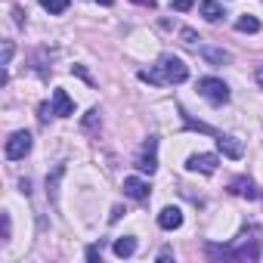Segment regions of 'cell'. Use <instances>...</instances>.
<instances>
[{
  "instance_id": "603a6c76",
  "label": "cell",
  "mask_w": 263,
  "mask_h": 263,
  "mask_svg": "<svg viewBox=\"0 0 263 263\" xmlns=\"http://www.w3.org/2000/svg\"><path fill=\"white\" fill-rule=\"evenodd\" d=\"M257 84H260V90H263V65L257 68Z\"/></svg>"
},
{
  "instance_id": "44dd1931",
  "label": "cell",
  "mask_w": 263,
  "mask_h": 263,
  "mask_svg": "<svg viewBox=\"0 0 263 263\" xmlns=\"http://www.w3.org/2000/svg\"><path fill=\"white\" fill-rule=\"evenodd\" d=\"M96 121H99V111H96V108H93V111H90V115H87V121H84V124H87V127H96Z\"/></svg>"
},
{
  "instance_id": "7402d4cb",
  "label": "cell",
  "mask_w": 263,
  "mask_h": 263,
  "mask_svg": "<svg viewBox=\"0 0 263 263\" xmlns=\"http://www.w3.org/2000/svg\"><path fill=\"white\" fill-rule=\"evenodd\" d=\"M134 4H140V7H149V10H152V7H155V0H134Z\"/></svg>"
},
{
  "instance_id": "5b68a950",
  "label": "cell",
  "mask_w": 263,
  "mask_h": 263,
  "mask_svg": "<svg viewBox=\"0 0 263 263\" xmlns=\"http://www.w3.org/2000/svg\"><path fill=\"white\" fill-rule=\"evenodd\" d=\"M155 146H158V143H155V140H149V143L143 146V152L137 155V171H140V174H149V177H152V174L158 171V158H155Z\"/></svg>"
},
{
  "instance_id": "9a60e30c",
  "label": "cell",
  "mask_w": 263,
  "mask_h": 263,
  "mask_svg": "<svg viewBox=\"0 0 263 263\" xmlns=\"http://www.w3.org/2000/svg\"><path fill=\"white\" fill-rule=\"evenodd\" d=\"M41 7H44L50 16H62V13L71 7V0H41Z\"/></svg>"
},
{
  "instance_id": "2e32d148",
  "label": "cell",
  "mask_w": 263,
  "mask_h": 263,
  "mask_svg": "<svg viewBox=\"0 0 263 263\" xmlns=\"http://www.w3.org/2000/svg\"><path fill=\"white\" fill-rule=\"evenodd\" d=\"M235 28L245 31V34H257V31H260V22H257L254 16H241V19L235 22Z\"/></svg>"
},
{
  "instance_id": "ac0fdd59",
  "label": "cell",
  "mask_w": 263,
  "mask_h": 263,
  "mask_svg": "<svg viewBox=\"0 0 263 263\" xmlns=\"http://www.w3.org/2000/svg\"><path fill=\"white\" fill-rule=\"evenodd\" d=\"M195 7V0H174V10L177 13H186V10H192Z\"/></svg>"
},
{
  "instance_id": "7a4b0ae2",
  "label": "cell",
  "mask_w": 263,
  "mask_h": 263,
  "mask_svg": "<svg viewBox=\"0 0 263 263\" xmlns=\"http://www.w3.org/2000/svg\"><path fill=\"white\" fill-rule=\"evenodd\" d=\"M140 78L149 81V84H183V81L189 78V65H186L180 56L164 53V56L158 59V65H155L152 71H140Z\"/></svg>"
},
{
  "instance_id": "e0dca14e",
  "label": "cell",
  "mask_w": 263,
  "mask_h": 263,
  "mask_svg": "<svg viewBox=\"0 0 263 263\" xmlns=\"http://www.w3.org/2000/svg\"><path fill=\"white\" fill-rule=\"evenodd\" d=\"M180 37H183V44H186V47H198V41H201L192 28H183V31H180Z\"/></svg>"
},
{
  "instance_id": "d6986e66",
  "label": "cell",
  "mask_w": 263,
  "mask_h": 263,
  "mask_svg": "<svg viewBox=\"0 0 263 263\" xmlns=\"http://www.w3.org/2000/svg\"><path fill=\"white\" fill-rule=\"evenodd\" d=\"M10 59H13V44L4 41V65H10Z\"/></svg>"
},
{
  "instance_id": "cb8c5ba5",
  "label": "cell",
  "mask_w": 263,
  "mask_h": 263,
  "mask_svg": "<svg viewBox=\"0 0 263 263\" xmlns=\"http://www.w3.org/2000/svg\"><path fill=\"white\" fill-rule=\"evenodd\" d=\"M96 4H102V7H111V4H115V0H96Z\"/></svg>"
},
{
  "instance_id": "8992f818",
  "label": "cell",
  "mask_w": 263,
  "mask_h": 263,
  "mask_svg": "<svg viewBox=\"0 0 263 263\" xmlns=\"http://www.w3.org/2000/svg\"><path fill=\"white\" fill-rule=\"evenodd\" d=\"M186 171H192V174H214V171H217V155H211V152L189 155V161H186Z\"/></svg>"
},
{
  "instance_id": "6da1fadb",
  "label": "cell",
  "mask_w": 263,
  "mask_h": 263,
  "mask_svg": "<svg viewBox=\"0 0 263 263\" xmlns=\"http://www.w3.org/2000/svg\"><path fill=\"white\" fill-rule=\"evenodd\" d=\"M260 229L257 226H248L241 235H238V241L235 245H229V248H217V245H208V254L211 257H229V260H257L260 257Z\"/></svg>"
},
{
  "instance_id": "3957f363",
  "label": "cell",
  "mask_w": 263,
  "mask_h": 263,
  "mask_svg": "<svg viewBox=\"0 0 263 263\" xmlns=\"http://www.w3.org/2000/svg\"><path fill=\"white\" fill-rule=\"evenodd\" d=\"M195 90H198L211 105H223V102H229V87H226L220 78H201Z\"/></svg>"
},
{
  "instance_id": "4fadbf2b",
  "label": "cell",
  "mask_w": 263,
  "mask_h": 263,
  "mask_svg": "<svg viewBox=\"0 0 263 263\" xmlns=\"http://www.w3.org/2000/svg\"><path fill=\"white\" fill-rule=\"evenodd\" d=\"M198 13H201L208 22H217V19L223 16V7L217 4V0H201V4H198Z\"/></svg>"
},
{
  "instance_id": "5bb4252c",
  "label": "cell",
  "mask_w": 263,
  "mask_h": 263,
  "mask_svg": "<svg viewBox=\"0 0 263 263\" xmlns=\"http://www.w3.org/2000/svg\"><path fill=\"white\" fill-rule=\"evenodd\" d=\"M198 53L208 59V62H214V65H223V62H229V53L226 50H214V47H198Z\"/></svg>"
},
{
  "instance_id": "ffe728a7",
  "label": "cell",
  "mask_w": 263,
  "mask_h": 263,
  "mask_svg": "<svg viewBox=\"0 0 263 263\" xmlns=\"http://www.w3.org/2000/svg\"><path fill=\"white\" fill-rule=\"evenodd\" d=\"M99 257H102V248L90 245V248H87V260H99Z\"/></svg>"
},
{
  "instance_id": "9c48e42d",
  "label": "cell",
  "mask_w": 263,
  "mask_h": 263,
  "mask_svg": "<svg viewBox=\"0 0 263 263\" xmlns=\"http://www.w3.org/2000/svg\"><path fill=\"white\" fill-rule=\"evenodd\" d=\"M53 115H59V118L74 115V102H71V96L65 90H53Z\"/></svg>"
},
{
  "instance_id": "8fae6325",
  "label": "cell",
  "mask_w": 263,
  "mask_h": 263,
  "mask_svg": "<svg viewBox=\"0 0 263 263\" xmlns=\"http://www.w3.org/2000/svg\"><path fill=\"white\" fill-rule=\"evenodd\" d=\"M217 146H220V152H223L226 158H235V161H238V158L245 155V149H241V143H238L235 137H223V134H220V137H217Z\"/></svg>"
},
{
  "instance_id": "30bf717a",
  "label": "cell",
  "mask_w": 263,
  "mask_h": 263,
  "mask_svg": "<svg viewBox=\"0 0 263 263\" xmlns=\"http://www.w3.org/2000/svg\"><path fill=\"white\" fill-rule=\"evenodd\" d=\"M158 226H161V229H180V226H183V211L174 208V204H167V208L158 214Z\"/></svg>"
},
{
  "instance_id": "ba28073f",
  "label": "cell",
  "mask_w": 263,
  "mask_h": 263,
  "mask_svg": "<svg viewBox=\"0 0 263 263\" xmlns=\"http://www.w3.org/2000/svg\"><path fill=\"white\" fill-rule=\"evenodd\" d=\"M229 189H232L235 195H241V198H251V201H257V198H260L257 183H254V180H248V177H235V180L229 183Z\"/></svg>"
},
{
  "instance_id": "277c9868",
  "label": "cell",
  "mask_w": 263,
  "mask_h": 263,
  "mask_svg": "<svg viewBox=\"0 0 263 263\" xmlns=\"http://www.w3.org/2000/svg\"><path fill=\"white\" fill-rule=\"evenodd\" d=\"M7 158L10 161H19V158H25L28 152H31V134H28V130H16V134L7 140Z\"/></svg>"
},
{
  "instance_id": "7c38bea8",
  "label": "cell",
  "mask_w": 263,
  "mask_h": 263,
  "mask_svg": "<svg viewBox=\"0 0 263 263\" xmlns=\"http://www.w3.org/2000/svg\"><path fill=\"white\" fill-rule=\"evenodd\" d=\"M137 254V238L134 235H124L115 241V257H134Z\"/></svg>"
},
{
  "instance_id": "52a82bcc",
  "label": "cell",
  "mask_w": 263,
  "mask_h": 263,
  "mask_svg": "<svg viewBox=\"0 0 263 263\" xmlns=\"http://www.w3.org/2000/svg\"><path fill=\"white\" fill-rule=\"evenodd\" d=\"M124 195L134 198V201H146L149 198V183L140 180V177H127L124 180Z\"/></svg>"
}]
</instances>
